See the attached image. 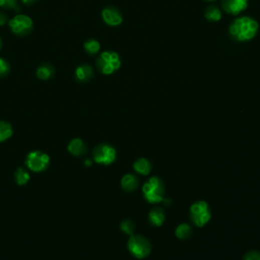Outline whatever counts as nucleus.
Segmentation results:
<instances>
[{
    "mask_svg": "<svg viewBox=\"0 0 260 260\" xmlns=\"http://www.w3.org/2000/svg\"><path fill=\"white\" fill-rule=\"evenodd\" d=\"M0 8L4 10H13L21 12V7L19 6L18 0H0Z\"/></svg>",
    "mask_w": 260,
    "mask_h": 260,
    "instance_id": "4be33fe9",
    "label": "nucleus"
},
{
    "mask_svg": "<svg viewBox=\"0 0 260 260\" xmlns=\"http://www.w3.org/2000/svg\"><path fill=\"white\" fill-rule=\"evenodd\" d=\"M121 230L127 234V235H130L132 236L133 233H134V230H135V226L133 224V221H131L130 219H125L121 222Z\"/></svg>",
    "mask_w": 260,
    "mask_h": 260,
    "instance_id": "5701e85b",
    "label": "nucleus"
},
{
    "mask_svg": "<svg viewBox=\"0 0 260 260\" xmlns=\"http://www.w3.org/2000/svg\"><path fill=\"white\" fill-rule=\"evenodd\" d=\"M94 160L98 164L110 165L112 164L116 159V151L115 148L109 144H99L95 147L93 152Z\"/></svg>",
    "mask_w": 260,
    "mask_h": 260,
    "instance_id": "0eeeda50",
    "label": "nucleus"
},
{
    "mask_svg": "<svg viewBox=\"0 0 260 260\" xmlns=\"http://www.w3.org/2000/svg\"><path fill=\"white\" fill-rule=\"evenodd\" d=\"M138 184H139V182H138L137 177L132 174L125 175L121 180V186L127 192H132V191L136 190L138 187Z\"/></svg>",
    "mask_w": 260,
    "mask_h": 260,
    "instance_id": "4468645a",
    "label": "nucleus"
},
{
    "mask_svg": "<svg viewBox=\"0 0 260 260\" xmlns=\"http://www.w3.org/2000/svg\"><path fill=\"white\" fill-rule=\"evenodd\" d=\"M133 169L138 173V174H141V175H148L150 174V172L152 171V164L151 162L144 159V158H141V159H138L134 162L133 164Z\"/></svg>",
    "mask_w": 260,
    "mask_h": 260,
    "instance_id": "dca6fc26",
    "label": "nucleus"
},
{
    "mask_svg": "<svg viewBox=\"0 0 260 260\" xmlns=\"http://www.w3.org/2000/svg\"><path fill=\"white\" fill-rule=\"evenodd\" d=\"M11 71V64L5 58L0 57V78H5Z\"/></svg>",
    "mask_w": 260,
    "mask_h": 260,
    "instance_id": "b1692460",
    "label": "nucleus"
},
{
    "mask_svg": "<svg viewBox=\"0 0 260 260\" xmlns=\"http://www.w3.org/2000/svg\"><path fill=\"white\" fill-rule=\"evenodd\" d=\"M259 30L258 22L251 17H240L234 20L229 27L230 38L236 42L253 40Z\"/></svg>",
    "mask_w": 260,
    "mask_h": 260,
    "instance_id": "f257e3e1",
    "label": "nucleus"
},
{
    "mask_svg": "<svg viewBox=\"0 0 260 260\" xmlns=\"http://www.w3.org/2000/svg\"><path fill=\"white\" fill-rule=\"evenodd\" d=\"M84 49L89 55H97L101 50V44L96 39H89L84 43Z\"/></svg>",
    "mask_w": 260,
    "mask_h": 260,
    "instance_id": "a211bd4d",
    "label": "nucleus"
},
{
    "mask_svg": "<svg viewBox=\"0 0 260 260\" xmlns=\"http://www.w3.org/2000/svg\"><path fill=\"white\" fill-rule=\"evenodd\" d=\"M192 234V229L188 224H181L176 229V236L181 240L188 239Z\"/></svg>",
    "mask_w": 260,
    "mask_h": 260,
    "instance_id": "6ab92c4d",
    "label": "nucleus"
},
{
    "mask_svg": "<svg viewBox=\"0 0 260 260\" xmlns=\"http://www.w3.org/2000/svg\"><path fill=\"white\" fill-rule=\"evenodd\" d=\"M204 18L211 23L219 22L221 20V11L215 6H209L204 12Z\"/></svg>",
    "mask_w": 260,
    "mask_h": 260,
    "instance_id": "f3484780",
    "label": "nucleus"
},
{
    "mask_svg": "<svg viewBox=\"0 0 260 260\" xmlns=\"http://www.w3.org/2000/svg\"><path fill=\"white\" fill-rule=\"evenodd\" d=\"M37 2H38V0H22V3H23L25 6H27V7L33 6V5H35Z\"/></svg>",
    "mask_w": 260,
    "mask_h": 260,
    "instance_id": "bb28decb",
    "label": "nucleus"
},
{
    "mask_svg": "<svg viewBox=\"0 0 260 260\" xmlns=\"http://www.w3.org/2000/svg\"><path fill=\"white\" fill-rule=\"evenodd\" d=\"M204 2H207V3H212V2H215V0H204Z\"/></svg>",
    "mask_w": 260,
    "mask_h": 260,
    "instance_id": "c85d7f7f",
    "label": "nucleus"
},
{
    "mask_svg": "<svg viewBox=\"0 0 260 260\" xmlns=\"http://www.w3.org/2000/svg\"><path fill=\"white\" fill-rule=\"evenodd\" d=\"M148 219H150V222L153 226L160 227L165 221V212L162 208L155 207L151 210L150 214H148Z\"/></svg>",
    "mask_w": 260,
    "mask_h": 260,
    "instance_id": "2eb2a0df",
    "label": "nucleus"
},
{
    "mask_svg": "<svg viewBox=\"0 0 260 260\" xmlns=\"http://www.w3.org/2000/svg\"><path fill=\"white\" fill-rule=\"evenodd\" d=\"M9 17L6 13L0 12V27H3L9 23Z\"/></svg>",
    "mask_w": 260,
    "mask_h": 260,
    "instance_id": "a878e982",
    "label": "nucleus"
},
{
    "mask_svg": "<svg viewBox=\"0 0 260 260\" xmlns=\"http://www.w3.org/2000/svg\"><path fill=\"white\" fill-rule=\"evenodd\" d=\"M49 156L43 152L36 151L29 154L27 157L26 164L34 172L44 171L49 165Z\"/></svg>",
    "mask_w": 260,
    "mask_h": 260,
    "instance_id": "6e6552de",
    "label": "nucleus"
},
{
    "mask_svg": "<svg viewBox=\"0 0 260 260\" xmlns=\"http://www.w3.org/2000/svg\"><path fill=\"white\" fill-rule=\"evenodd\" d=\"M68 151L73 156H83L87 153V145L80 138L72 139L68 144Z\"/></svg>",
    "mask_w": 260,
    "mask_h": 260,
    "instance_id": "ddd939ff",
    "label": "nucleus"
},
{
    "mask_svg": "<svg viewBox=\"0 0 260 260\" xmlns=\"http://www.w3.org/2000/svg\"><path fill=\"white\" fill-rule=\"evenodd\" d=\"M102 19L109 27H119L123 23L121 12L114 7H106L102 11Z\"/></svg>",
    "mask_w": 260,
    "mask_h": 260,
    "instance_id": "9d476101",
    "label": "nucleus"
},
{
    "mask_svg": "<svg viewBox=\"0 0 260 260\" xmlns=\"http://www.w3.org/2000/svg\"><path fill=\"white\" fill-rule=\"evenodd\" d=\"M54 74H55V68L50 63L40 64L36 71L37 78L41 81H49L54 77Z\"/></svg>",
    "mask_w": 260,
    "mask_h": 260,
    "instance_id": "f8f14e48",
    "label": "nucleus"
},
{
    "mask_svg": "<svg viewBox=\"0 0 260 260\" xmlns=\"http://www.w3.org/2000/svg\"><path fill=\"white\" fill-rule=\"evenodd\" d=\"M144 198L151 203L161 202L164 199L165 186L163 181L158 177H153L142 186Z\"/></svg>",
    "mask_w": 260,
    "mask_h": 260,
    "instance_id": "7ed1b4c3",
    "label": "nucleus"
},
{
    "mask_svg": "<svg viewBox=\"0 0 260 260\" xmlns=\"http://www.w3.org/2000/svg\"><path fill=\"white\" fill-rule=\"evenodd\" d=\"M190 218L197 227H203L210 219L209 206L205 201H196L190 207Z\"/></svg>",
    "mask_w": 260,
    "mask_h": 260,
    "instance_id": "423d86ee",
    "label": "nucleus"
},
{
    "mask_svg": "<svg viewBox=\"0 0 260 260\" xmlns=\"http://www.w3.org/2000/svg\"><path fill=\"white\" fill-rule=\"evenodd\" d=\"M13 135L12 125L6 121H0V142L9 139Z\"/></svg>",
    "mask_w": 260,
    "mask_h": 260,
    "instance_id": "aec40b11",
    "label": "nucleus"
},
{
    "mask_svg": "<svg viewBox=\"0 0 260 260\" xmlns=\"http://www.w3.org/2000/svg\"><path fill=\"white\" fill-rule=\"evenodd\" d=\"M74 77L79 83H89L94 78V68L88 63L81 64L74 70Z\"/></svg>",
    "mask_w": 260,
    "mask_h": 260,
    "instance_id": "9b49d317",
    "label": "nucleus"
},
{
    "mask_svg": "<svg viewBox=\"0 0 260 260\" xmlns=\"http://www.w3.org/2000/svg\"><path fill=\"white\" fill-rule=\"evenodd\" d=\"M9 27L14 35L26 37L32 33L34 29V22L27 15H17L9 21Z\"/></svg>",
    "mask_w": 260,
    "mask_h": 260,
    "instance_id": "20e7f679",
    "label": "nucleus"
},
{
    "mask_svg": "<svg viewBox=\"0 0 260 260\" xmlns=\"http://www.w3.org/2000/svg\"><path fill=\"white\" fill-rule=\"evenodd\" d=\"M244 260H260V252L250 251L245 254Z\"/></svg>",
    "mask_w": 260,
    "mask_h": 260,
    "instance_id": "393cba45",
    "label": "nucleus"
},
{
    "mask_svg": "<svg viewBox=\"0 0 260 260\" xmlns=\"http://www.w3.org/2000/svg\"><path fill=\"white\" fill-rule=\"evenodd\" d=\"M2 47H3V40L0 38V49H2Z\"/></svg>",
    "mask_w": 260,
    "mask_h": 260,
    "instance_id": "cd10ccee",
    "label": "nucleus"
},
{
    "mask_svg": "<svg viewBox=\"0 0 260 260\" xmlns=\"http://www.w3.org/2000/svg\"><path fill=\"white\" fill-rule=\"evenodd\" d=\"M128 249L133 256L142 259L150 255L152 245L145 237L140 235H132L128 241Z\"/></svg>",
    "mask_w": 260,
    "mask_h": 260,
    "instance_id": "39448f33",
    "label": "nucleus"
},
{
    "mask_svg": "<svg viewBox=\"0 0 260 260\" xmlns=\"http://www.w3.org/2000/svg\"><path fill=\"white\" fill-rule=\"evenodd\" d=\"M249 0H221V9L225 13L237 17L248 9Z\"/></svg>",
    "mask_w": 260,
    "mask_h": 260,
    "instance_id": "1a4fd4ad",
    "label": "nucleus"
},
{
    "mask_svg": "<svg viewBox=\"0 0 260 260\" xmlns=\"http://www.w3.org/2000/svg\"><path fill=\"white\" fill-rule=\"evenodd\" d=\"M121 64L120 55L115 51L110 50L103 51L96 61L98 70L104 76H111L115 73L120 69Z\"/></svg>",
    "mask_w": 260,
    "mask_h": 260,
    "instance_id": "f03ea898",
    "label": "nucleus"
},
{
    "mask_svg": "<svg viewBox=\"0 0 260 260\" xmlns=\"http://www.w3.org/2000/svg\"><path fill=\"white\" fill-rule=\"evenodd\" d=\"M15 178H16V182L19 185H25L29 182L30 180V175L29 173L24 170L23 168H19L15 174Z\"/></svg>",
    "mask_w": 260,
    "mask_h": 260,
    "instance_id": "412c9836",
    "label": "nucleus"
}]
</instances>
